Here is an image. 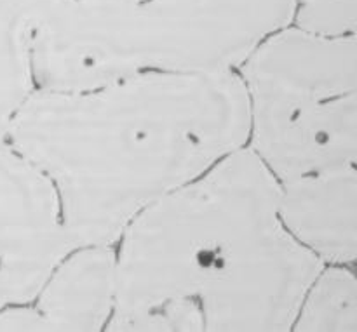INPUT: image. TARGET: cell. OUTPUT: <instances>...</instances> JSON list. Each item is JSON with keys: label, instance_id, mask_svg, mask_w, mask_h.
Instances as JSON below:
<instances>
[{"label": "cell", "instance_id": "5b68a950", "mask_svg": "<svg viewBox=\"0 0 357 332\" xmlns=\"http://www.w3.org/2000/svg\"><path fill=\"white\" fill-rule=\"evenodd\" d=\"M73 247L49 181L0 143V313L30 301Z\"/></svg>", "mask_w": 357, "mask_h": 332}, {"label": "cell", "instance_id": "7a4b0ae2", "mask_svg": "<svg viewBox=\"0 0 357 332\" xmlns=\"http://www.w3.org/2000/svg\"><path fill=\"white\" fill-rule=\"evenodd\" d=\"M114 249L115 332L291 331L323 267L288 232L278 180L248 146L145 209Z\"/></svg>", "mask_w": 357, "mask_h": 332}, {"label": "cell", "instance_id": "6da1fadb", "mask_svg": "<svg viewBox=\"0 0 357 332\" xmlns=\"http://www.w3.org/2000/svg\"><path fill=\"white\" fill-rule=\"evenodd\" d=\"M237 72H150L30 94L7 145L51 184L73 246H114L129 223L246 146Z\"/></svg>", "mask_w": 357, "mask_h": 332}, {"label": "cell", "instance_id": "ba28073f", "mask_svg": "<svg viewBox=\"0 0 357 332\" xmlns=\"http://www.w3.org/2000/svg\"><path fill=\"white\" fill-rule=\"evenodd\" d=\"M44 0H0V143L37 89L33 30Z\"/></svg>", "mask_w": 357, "mask_h": 332}, {"label": "cell", "instance_id": "3957f363", "mask_svg": "<svg viewBox=\"0 0 357 332\" xmlns=\"http://www.w3.org/2000/svg\"><path fill=\"white\" fill-rule=\"evenodd\" d=\"M293 21V0H44L37 87L80 89L150 72H237Z\"/></svg>", "mask_w": 357, "mask_h": 332}, {"label": "cell", "instance_id": "9c48e42d", "mask_svg": "<svg viewBox=\"0 0 357 332\" xmlns=\"http://www.w3.org/2000/svg\"><path fill=\"white\" fill-rule=\"evenodd\" d=\"M356 264L323 263L307 285L291 331L356 332Z\"/></svg>", "mask_w": 357, "mask_h": 332}, {"label": "cell", "instance_id": "277c9868", "mask_svg": "<svg viewBox=\"0 0 357 332\" xmlns=\"http://www.w3.org/2000/svg\"><path fill=\"white\" fill-rule=\"evenodd\" d=\"M246 146L278 181L357 167V37L288 24L237 68Z\"/></svg>", "mask_w": 357, "mask_h": 332}, {"label": "cell", "instance_id": "8992f818", "mask_svg": "<svg viewBox=\"0 0 357 332\" xmlns=\"http://www.w3.org/2000/svg\"><path fill=\"white\" fill-rule=\"evenodd\" d=\"M115 296L114 246H77L52 268L30 301L0 313V332L107 331Z\"/></svg>", "mask_w": 357, "mask_h": 332}, {"label": "cell", "instance_id": "30bf717a", "mask_svg": "<svg viewBox=\"0 0 357 332\" xmlns=\"http://www.w3.org/2000/svg\"><path fill=\"white\" fill-rule=\"evenodd\" d=\"M295 26L323 35H356L357 0H293Z\"/></svg>", "mask_w": 357, "mask_h": 332}, {"label": "cell", "instance_id": "52a82bcc", "mask_svg": "<svg viewBox=\"0 0 357 332\" xmlns=\"http://www.w3.org/2000/svg\"><path fill=\"white\" fill-rule=\"evenodd\" d=\"M278 183L288 232L321 263L356 264L357 167Z\"/></svg>", "mask_w": 357, "mask_h": 332}]
</instances>
